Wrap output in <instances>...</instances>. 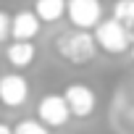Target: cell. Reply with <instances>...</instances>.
<instances>
[{
  "label": "cell",
  "mask_w": 134,
  "mask_h": 134,
  "mask_svg": "<svg viewBox=\"0 0 134 134\" xmlns=\"http://www.w3.org/2000/svg\"><path fill=\"white\" fill-rule=\"evenodd\" d=\"M55 50L69 63L82 66V63H90L97 55V42H95V34H90V29H76V32L60 34L55 40Z\"/></svg>",
  "instance_id": "1"
},
{
  "label": "cell",
  "mask_w": 134,
  "mask_h": 134,
  "mask_svg": "<svg viewBox=\"0 0 134 134\" xmlns=\"http://www.w3.org/2000/svg\"><path fill=\"white\" fill-rule=\"evenodd\" d=\"M95 42H97L100 50H105L110 55H118V53H126L129 50L131 32H129V26H124L113 16L110 19H100V24L95 26Z\"/></svg>",
  "instance_id": "2"
},
{
  "label": "cell",
  "mask_w": 134,
  "mask_h": 134,
  "mask_svg": "<svg viewBox=\"0 0 134 134\" xmlns=\"http://www.w3.org/2000/svg\"><path fill=\"white\" fill-rule=\"evenodd\" d=\"M63 97H66V105H69L71 116L74 118H90L97 108V95L90 84L84 82H74L63 90Z\"/></svg>",
  "instance_id": "3"
},
{
  "label": "cell",
  "mask_w": 134,
  "mask_h": 134,
  "mask_svg": "<svg viewBox=\"0 0 134 134\" xmlns=\"http://www.w3.org/2000/svg\"><path fill=\"white\" fill-rule=\"evenodd\" d=\"M66 16L76 29H95L103 19L100 0H66Z\"/></svg>",
  "instance_id": "4"
},
{
  "label": "cell",
  "mask_w": 134,
  "mask_h": 134,
  "mask_svg": "<svg viewBox=\"0 0 134 134\" xmlns=\"http://www.w3.org/2000/svg\"><path fill=\"white\" fill-rule=\"evenodd\" d=\"M37 118L45 126H50V129L66 126L69 118H71V110H69V105H66V97L63 95H55V92L53 95H45L37 103Z\"/></svg>",
  "instance_id": "5"
},
{
  "label": "cell",
  "mask_w": 134,
  "mask_h": 134,
  "mask_svg": "<svg viewBox=\"0 0 134 134\" xmlns=\"http://www.w3.org/2000/svg\"><path fill=\"white\" fill-rule=\"evenodd\" d=\"M29 100V82L24 74H3L0 76V103L5 108H19Z\"/></svg>",
  "instance_id": "6"
},
{
  "label": "cell",
  "mask_w": 134,
  "mask_h": 134,
  "mask_svg": "<svg viewBox=\"0 0 134 134\" xmlns=\"http://www.w3.org/2000/svg\"><path fill=\"white\" fill-rule=\"evenodd\" d=\"M40 34V19L34 11H19L11 16V37L13 40H34Z\"/></svg>",
  "instance_id": "7"
},
{
  "label": "cell",
  "mask_w": 134,
  "mask_h": 134,
  "mask_svg": "<svg viewBox=\"0 0 134 134\" xmlns=\"http://www.w3.org/2000/svg\"><path fill=\"white\" fill-rule=\"evenodd\" d=\"M34 55H37V47L32 45V40H13L5 50V58L13 69H26V66L34 63Z\"/></svg>",
  "instance_id": "8"
},
{
  "label": "cell",
  "mask_w": 134,
  "mask_h": 134,
  "mask_svg": "<svg viewBox=\"0 0 134 134\" xmlns=\"http://www.w3.org/2000/svg\"><path fill=\"white\" fill-rule=\"evenodd\" d=\"M34 13L40 21L53 24L58 19H63L66 13V0H34Z\"/></svg>",
  "instance_id": "9"
},
{
  "label": "cell",
  "mask_w": 134,
  "mask_h": 134,
  "mask_svg": "<svg viewBox=\"0 0 134 134\" xmlns=\"http://www.w3.org/2000/svg\"><path fill=\"white\" fill-rule=\"evenodd\" d=\"M113 19L124 26H134V0H116L113 3Z\"/></svg>",
  "instance_id": "10"
},
{
  "label": "cell",
  "mask_w": 134,
  "mask_h": 134,
  "mask_svg": "<svg viewBox=\"0 0 134 134\" xmlns=\"http://www.w3.org/2000/svg\"><path fill=\"white\" fill-rule=\"evenodd\" d=\"M13 134H50V126H45L40 118H21L13 126Z\"/></svg>",
  "instance_id": "11"
},
{
  "label": "cell",
  "mask_w": 134,
  "mask_h": 134,
  "mask_svg": "<svg viewBox=\"0 0 134 134\" xmlns=\"http://www.w3.org/2000/svg\"><path fill=\"white\" fill-rule=\"evenodd\" d=\"M8 37H11V16L0 11V42H5Z\"/></svg>",
  "instance_id": "12"
},
{
  "label": "cell",
  "mask_w": 134,
  "mask_h": 134,
  "mask_svg": "<svg viewBox=\"0 0 134 134\" xmlns=\"http://www.w3.org/2000/svg\"><path fill=\"white\" fill-rule=\"evenodd\" d=\"M0 134H13V126H8V124L0 121Z\"/></svg>",
  "instance_id": "13"
},
{
  "label": "cell",
  "mask_w": 134,
  "mask_h": 134,
  "mask_svg": "<svg viewBox=\"0 0 134 134\" xmlns=\"http://www.w3.org/2000/svg\"><path fill=\"white\" fill-rule=\"evenodd\" d=\"M129 50H131V58H134V37H131V45H129Z\"/></svg>",
  "instance_id": "14"
}]
</instances>
